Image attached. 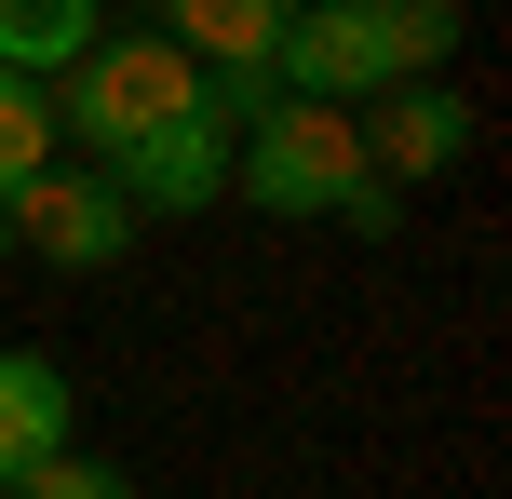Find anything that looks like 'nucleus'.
<instances>
[{
  "label": "nucleus",
  "mask_w": 512,
  "mask_h": 499,
  "mask_svg": "<svg viewBox=\"0 0 512 499\" xmlns=\"http://www.w3.org/2000/svg\"><path fill=\"white\" fill-rule=\"evenodd\" d=\"M230 189H243V203H270V216H351V230H391V203H405V189L364 176L351 108H310V95H283V108H256V122H243Z\"/></svg>",
  "instance_id": "f257e3e1"
},
{
  "label": "nucleus",
  "mask_w": 512,
  "mask_h": 499,
  "mask_svg": "<svg viewBox=\"0 0 512 499\" xmlns=\"http://www.w3.org/2000/svg\"><path fill=\"white\" fill-rule=\"evenodd\" d=\"M230 149H243V122H230V95L203 81V95H189L162 135H135L122 162H95V176L122 189V203H162V216H189V203H216V189H230Z\"/></svg>",
  "instance_id": "20e7f679"
},
{
  "label": "nucleus",
  "mask_w": 512,
  "mask_h": 499,
  "mask_svg": "<svg viewBox=\"0 0 512 499\" xmlns=\"http://www.w3.org/2000/svg\"><path fill=\"white\" fill-rule=\"evenodd\" d=\"M68 432H81L68 365H54V351H0V486H14V473H41Z\"/></svg>",
  "instance_id": "423d86ee"
},
{
  "label": "nucleus",
  "mask_w": 512,
  "mask_h": 499,
  "mask_svg": "<svg viewBox=\"0 0 512 499\" xmlns=\"http://www.w3.org/2000/svg\"><path fill=\"white\" fill-rule=\"evenodd\" d=\"M0 216H14V257H41V270H122V257H135V203L95 176V162L27 176Z\"/></svg>",
  "instance_id": "7ed1b4c3"
},
{
  "label": "nucleus",
  "mask_w": 512,
  "mask_h": 499,
  "mask_svg": "<svg viewBox=\"0 0 512 499\" xmlns=\"http://www.w3.org/2000/svg\"><path fill=\"white\" fill-rule=\"evenodd\" d=\"M189 95H203V68H189L176 41H95V54L68 68V95H54V135L95 149V162H122L135 135H162Z\"/></svg>",
  "instance_id": "f03ea898"
},
{
  "label": "nucleus",
  "mask_w": 512,
  "mask_h": 499,
  "mask_svg": "<svg viewBox=\"0 0 512 499\" xmlns=\"http://www.w3.org/2000/svg\"><path fill=\"white\" fill-rule=\"evenodd\" d=\"M54 149H68V135H54V95L0 68V203H14L27 176H54Z\"/></svg>",
  "instance_id": "1a4fd4ad"
},
{
  "label": "nucleus",
  "mask_w": 512,
  "mask_h": 499,
  "mask_svg": "<svg viewBox=\"0 0 512 499\" xmlns=\"http://www.w3.org/2000/svg\"><path fill=\"white\" fill-rule=\"evenodd\" d=\"M364 176L378 189H418V176H445V162L472 149V108L445 95V81H391V95H364Z\"/></svg>",
  "instance_id": "39448f33"
},
{
  "label": "nucleus",
  "mask_w": 512,
  "mask_h": 499,
  "mask_svg": "<svg viewBox=\"0 0 512 499\" xmlns=\"http://www.w3.org/2000/svg\"><path fill=\"white\" fill-rule=\"evenodd\" d=\"M108 41V0H0V68L14 81H68Z\"/></svg>",
  "instance_id": "6e6552de"
},
{
  "label": "nucleus",
  "mask_w": 512,
  "mask_h": 499,
  "mask_svg": "<svg viewBox=\"0 0 512 499\" xmlns=\"http://www.w3.org/2000/svg\"><path fill=\"white\" fill-rule=\"evenodd\" d=\"M283 14H297V0H162V41H176L189 68H270Z\"/></svg>",
  "instance_id": "0eeeda50"
},
{
  "label": "nucleus",
  "mask_w": 512,
  "mask_h": 499,
  "mask_svg": "<svg viewBox=\"0 0 512 499\" xmlns=\"http://www.w3.org/2000/svg\"><path fill=\"white\" fill-rule=\"evenodd\" d=\"M0 499H135V473H122V459H81V446H54L41 473H14Z\"/></svg>",
  "instance_id": "9d476101"
},
{
  "label": "nucleus",
  "mask_w": 512,
  "mask_h": 499,
  "mask_svg": "<svg viewBox=\"0 0 512 499\" xmlns=\"http://www.w3.org/2000/svg\"><path fill=\"white\" fill-rule=\"evenodd\" d=\"M0 257H14V216H0Z\"/></svg>",
  "instance_id": "9b49d317"
}]
</instances>
